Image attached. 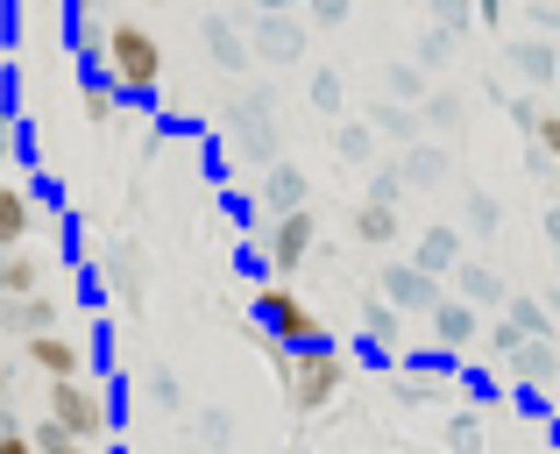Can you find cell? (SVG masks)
<instances>
[{
    "label": "cell",
    "mask_w": 560,
    "mask_h": 454,
    "mask_svg": "<svg viewBox=\"0 0 560 454\" xmlns=\"http://www.w3.org/2000/svg\"><path fill=\"white\" fill-rule=\"evenodd\" d=\"M100 65H107V85L121 100H150L156 79H164V43L150 36L142 22H107V50H100Z\"/></svg>",
    "instance_id": "obj_1"
},
{
    "label": "cell",
    "mask_w": 560,
    "mask_h": 454,
    "mask_svg": "<svg viewBox=\"0 0 560 454\" xmlns=\"http://www.w3.org/2000/svg\"><path fill=\"white\" fill-rule=\"evenodd\" d=\"M256 327H262V348L277 356V370H284L291 356H305V348H334L327 327L305 313V299L291 284H262L256 291Z\"/></svg>",
    "instance_id": "obj_2"
},
{
    "label": "cell",
    "mask_w": 560,
    "mask_h": 454,
    "mask_svg": "<svg viewBox=\"0 0 560 454\" xmlns=\"http://www.w3.org/2000/svg\"><path fill=\"white\" fill-rule=\"evenodd\" d=\"M341 384H348L341 348H305V356L284 362V391H291V405H299V412H327V405L341 398Z\"/></svg>",
    "instance_id": "obj_3"
},
{
    "label": "cell",
    "mask_w": 560,
    "mask_h": 454,
    "mask_svg": "<svg viewBox=\"0 0 560 454\" xmlns=\"http://www.w3.org/2000/svg\"><path fill=\"white\" fill-rule=\"evenodd\" d=\"M50 419L71 433L79 447H93V441H107V398H100L93 384H50Z\"/></svg>",
    "instance_id": "obj_4"
},
{
    "label": "cell",
    "mask_w": 560,
    "mask_h": 454,
    "mask_svg": "<svg viewBox=\"0 0 560 454\" xmlns=\"http://www.w3.org/2000/svg\"><path fill=\"white\" fill-rule=\"evenodd\" d=\"M313 234H319L313 213H284V221H270V234H262V263H270L277 277H291L305 256H313Z\"/></svg>",
    "instance_id": "obj_5"
},
{
    "label": "cell",
    "mask_w": 560,
    "mask_h": 454,
    "mask_svg": "<svg viewBox=\"0 0 560 454\" xmlns=\"http://www.w3.org/2000/svg\"><path fill=\"white\" fill-rule=\"evenodd\" d=\"M22 348L50 384H79L85 376V341H71V334H36V341H22Z\"/></svg>",
    "instance_id": "obj_6"
},
{
    "label": "cell",
    "mask_w": 560,
    "mask_h": 454,
    "mask_svg": "<svg viewBox=\"0 0 560 454\" xmlns=\"http://www.w3.org/2000/svg\"><path fill=\"white\" fill-rule=\"evenodd\" d=\"M0 334H22V341H36V334H57V299H50V291L0 299Z\"/></svg>",
    "instance_id": "obj_7"
},
{
    "label": "cell",
    "mask_w": 560,
    "mask_h": 454,
    "mask_svg": "<svg viewBox=\"0 0 560 454\" xmlns=\"http://www.w3.org/2000/svg\"><path fill=\"white\" fill-rule=\"evenodd\" d=\"M383 291H390V313H397V305H405V313H433V305H440V284L419 270V263H397V270L383 277Z\"/></svg>",
    "instance_id": "obj_8"
},
{
    "label": "cell",
    "mask_w": 560,
    "mask_h": 454,
    "mask_svg": "<svg viewBox=\"0 0 560 454\" xmlns=\"http://www.w3.org/2000/svg\"><path fill=\"white\" fill-rule=\"evenodd\" d=\"M28 228H36V199H28L22 185L0 178V248H22Z\"/></svg>",
    "instance_id": "obj_9"
},
{
    "label": "cell",
    "mask_w": 560,
    "mask_h": 454,
    "mask_svg": "<svg viewBox=\"0 0 560 454\" xmlns=\"http://www.w3.org/2000/svg\"><path fill=\"white\" fill-rule=\"evenodd\" d=\"M504 362H511V376H518V384H553V370H560V348H553V341H518Z\"/></svg>",
    "instance_id": "obj_10"
},
{
    "label": "cell",
    "mask_w": 560,
    "mask_h": 454,
    "mask_svg": "<svg viewBox=\"0 0 560 454\" xmlns=\"http://www.w3.org/2000/svg\"><path fill=\"white\" fill-rule=\"evenodd\" d=\"M28 291H43V256L8 248V256H0V299H28Z\"/></svg>",
    "instance_id": "obj_11"
},
{
    "label": "cell",
    "mask_w": 560,
    "mask_h": 454,
    "mask_svg": "<svg viewBox=\"0 0 560 454\" xmlns=\"http://www.w3.org/2000/svg\"><path fill=\"white\" fill-rule=\"evenodd\" d=\"M262 207H270V221H284V213H305V178L291 164H277L270 178H262Z\"/></svg>",
    "instance_id": "obj_12"
},
{
    "label": "cell",
    "mask_w": 560,
    "mask_h": 454,
    "mask_svg": "<svg viewBox=\"0 0 560 454\" xmlns=\"http://www.w3.org/2000/svg\"><path fill=\"white\" fill-rule=\"evenodd\" d=\"M433 327H440V348H468V341H476V305L440 299L433 305Z\"/></svg>",
    "instance_id": "obj_13"
},
{
    "label": "cell",
    "mask_w": 560,
    "mask_h": 454,
    "mask_svg": "<svg viewBox=\"0 0 560 454\" xmlns=\"http://www.w3.org/2000/svg\"><path fill=\"white\" fill-rule=\"evenodd\" d=\"M390 234H397V213L383 207V199H362V207H355V242L383 248V242H390Z\"/></svg>",
    "instance_id": "obj_14"
},
{
    "label": "cell",
    "mask_w": 560,
    "mask_h": 454,
    "mask_svg": "<svg viewBox=\"0 0 560 454\" xmlns=\"http://www.w3.org/2000/svg\"><path fill=\"white\" fill-rule=\"evenodd\" d=\"M497 299H504L497 270H482V263H462V305H497Z\"/></svg>",
    "instance_id": "obj_15"
},
{
    "label": "cell",
    "mask_w": 560,
    "mask_h": 454,
    "mask_svg": "<svg viewBox=\"0 0 560 454\" xmlns=\"http://www.w3.org/2000/svg\"><path fill=\"white\" fill-rule=\"evenodd\" d=\"M447 263H454V234H447V228H433V234L419 242V270H425V277H440Z\"/></svg>",
    "instance_id": "obj_16"
},
{
    "label": "cell",
    "mask_w": 560,
    "mask_h": 454,
    "mask_svg": "<svg viewBox=\"0 0 560 454\" xmlns=\"http://www.w3.org/2000/svg\"><path fill=\"white\" fill-rule=\"evenodd\" d=\"M362 327H370V341H376V348H390V341H397V313H390L383 299L362 305Z\"/></svg>",
    "instance_id": "obj_17"
},
{
    "label": "cell",
    "mask_w": 560,
    "mask_h": 454,
    "mask_svg": "<svg viewBox=\"0 0 560 454\" xmlns=\"http://www.w3.org/2000/svg\"><path fill=\"white\" fill-rule=\"evenodd\" d=\"M28 447H36V454H65V447H79V441H71L57 419H36V427H28Z\"/></svg>",
    "instance_id": "obj_18"
},
{
    "label": "cell",
    "mask_w": 560,
    "mask_h": 454,
    "mask_svg": "<svg viewBox=\"0 0 560 454\" xmlns=\"http://www.w3.org/2000/svg\"><path fill=\"white\" fill-rule=\"evenodd\" d=\"M114 100H121V93H114V85L93 71V79H85V114H93V121H107V114H114Z\"/></svg>",
    "instance_id": "obj_19"
},
{
    "label": "cell",
    "mask_w": 560,
    "mask_h": 454,
    "mask_svg": "<svg viewBox=\"0 0 560 454\" xmlns=\"http://www.w3.org/2000/svg\"><path fill=\"white\" fill-rule=\"evenodd\" d=\"M447 447L454 454H482V427H476V419H454V427H447Z\"/></svg>",
    "instance_id": "obj_20"
},
{
    "label": "cell",
    "mask_w": 560,
    "mask_h": 454,
    "mask_svg": "<svg viewBox=\"0 0 560 454\" xmlns=\"http://www.w3.org/2000/svg\"><path fill=\"white\" fill-rule=\"evenodd\" d=\"M533 136H539V150L560 164V114H533Z\"/></svg>",
    "instance_id": "obj_21"
},
{
    "label": "cell",
    "mask_w": 560,
    "mask_h": 454,
    "mask_svg": "<svg viewBox=\"0 0 560 454\" xmlns=\"http://www.w3.org/2000/svg\"><path fill=\"white\" fill-rule=\"evenodd\" d=\"M14 150H22V128H14V114L0 107V156H14Z\"/></svg>",
    "instance_id": "obj_22"
},
{
    "label": "cell",
    "mask_w": 560,
    "mask_h": 454,
    "mask_svg": "<svg viewBox=\"0 0 560 454\" xmlns=\"http://www.w3.org/2000/svg\"><path fill=\"white\" fill-rule=\"evenodd\" d=\"M0 454H36V447H28V427L22 433H0Z\"/></svg>",
    "instance_id": "obj_23"
},
{
    "label": "cell",
    "mask_w": 560,
    "mask_h": 454,
    "mask_svg": "<svg viewBox=\"0 0 560 454\" xmlns=\"http://www.w3.org/2000/svg\"><path fill=\"white\" fill-rule=\"evenodd\" d=\"M547 234H553V248H560V213H547Z\"/></svg>",
    "instance_id": "obj_24"
},
{
    "label": "cell",
    "mask_w": 560,
    "mask_h": 454,
    "mask_svg": "<svg viewBox=\"0 0 560 454\" xmlns=\"http://www.w3.org/2000/svg\"><path fill=\"white\" fill-rule=\"evenodd\" d=\"M0 405H8V362H0Z\"/></svg>",
    "instance_id": "obj_25"
},
{
    "label": "cell",
    "mask_w": 560,
    "mask_h": 454,
    "mask_svg": "<svg viewBox=\"0 0 560 454\" xmlns=\"http://www.w3.org/2000/svg\"><path fill=\"white\" fill-rule=\"evenodd\" d=\"M65 454H85V447H65Z\"/></svg>",
    "instance_id": "obj_26"
},
{
    "label": "cell",
    "mask_w": 560,
    "mask_h": 454,
    "mask_svg": "<svg viewBox=\"0 0 560 454\" xmlns=\"http://www.w3.org/2000/svg\"><path fill=\"white\" fill-rule=\"evenodd\" d=\"M0 256H8V248H0Z\"/></svg>",
    "instance_id": "obj_27"
}]
</instances>
